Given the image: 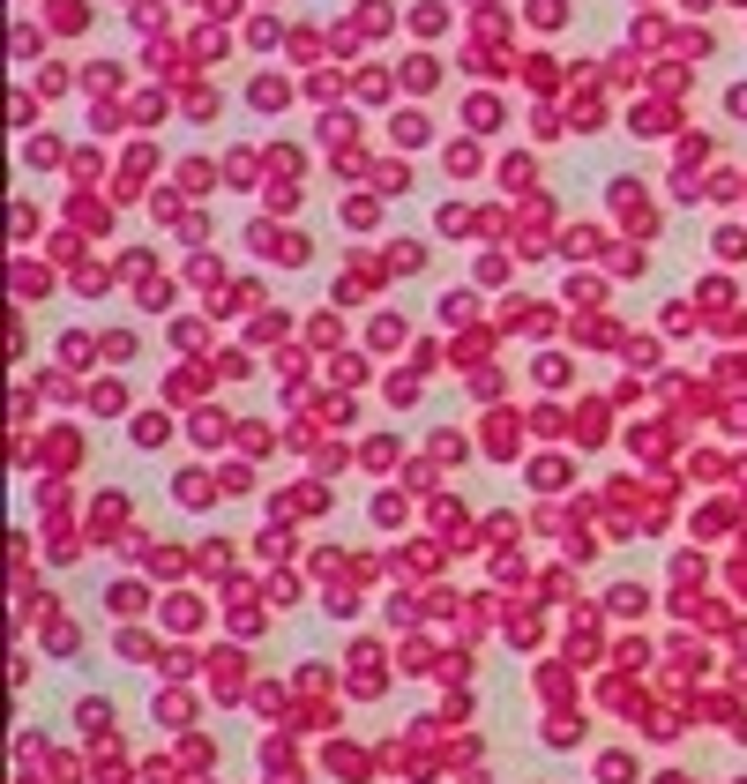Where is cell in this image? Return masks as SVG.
<instances>
[{"instance_id":"6da1fadb","label":"cell","mask_w":747,"mask_h":784,"mask_svg":"<svg viewBox=\"0 0 747 784\" xmlns=\"http://www.w3.org/2000/svg\"><path fill=\"white\" fill-rule=\"evenodd\" d=\"M90 411H97V419H120V411H128V381H90Z\"/></svg>"},{"instance_id":"7a4b0ae2","label":"cell","mask_w":747,"mask_h":784,"mask_svg":"<svg viewBox=\"0 0 747 784\" xmlns=\"http://www.w3.org/2000/svg\"><path fill=\"white\" fill-rule=\"evenodd\" d=\"M404 337H411V321H397V314H374V329H366V344H374V352H397Z\"/></svg>"},{"instance_id":"3957f363","label":"cell","mask_w":747,"mask_h":784,"mask_svg":"<svg viewBox=\"0 0 747 784\" xmlns=\"http://www.w3.org/2000/svg\"><path fill=\"white\" fill-rule=\"evenodd\" d=\"M164 433H172V426H164V419H157V411H142V419H135V441H142V448H157V441H164Z\"/></svg>"},{"instance_id":"277c9868","label":"cell","mask_w":747,"mask_h":784,"mask_svg":"<svg viewBox=\"0 0 747 784\" xmlns=\"http://www.w3.org/2000/svg\"><path fill=\"white\" fill-rule=\"evenodd\" d=\"M397 463V441H366V471H389Z\"/></svg>"},{"instance_id":"5b68a950","label":"cell","mask_w":747,"mask_h":784,"mask_svg":"<svg viewBox=\"0 0 747 784\" xmlns=\"http://www.w3.org/2000/svg\"><path fill=\"white\" fill-rule=\"evenodd\" d=\"M389 404L411 411V404H419V381H404V374H397V381H389Z\"/></svg>"}]
</instances>
